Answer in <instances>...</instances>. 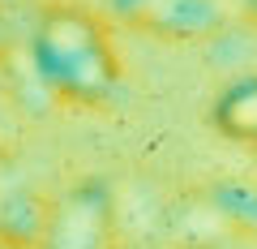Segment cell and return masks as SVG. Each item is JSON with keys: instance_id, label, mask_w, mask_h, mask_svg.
Returning <instances> with one entry per match:
<instances>
[{"instance_id": "3957f363", "label": "cell", "mask_w": 257, "mask_h": 249, "mask_svg": "<svg viewBox=\"0 0 257 249\" xmlns=\"http://www.w3.org/2000/svg\"><path fill=\"white\" fill-rule=\"evenodd\" d=\"M214 129L240 146H257V73H244L223 86L214 103Z\"/></svg>"}, {"instance_id": "7a4b0ae2", "label": "cell", "mask_w": 257, "mask_h": 249, "mask_svg": "<svg viewBox=\"0 0 257 249\" xmlns=\"http://www.w3.org/2000/svg\"><path fill=\"white\" fill-rule=\"evenodd\" d=\"M120 13L172 43H197L223 26L219 0H116Z\"/></svg>"}, {"instance_id": "6da1fadb", "label": "cell", "mask_w": 257, "mask_h": 249, "mask_svg": "<svg viewBox=\"0 0 257 249\" xmlns=\"http://www.w3.org/2000/svg\"><path fill=\"white\" fill-rule=\"evenodd\" d=\"M39 69L56 95L73 103H99L116 91L120 60L107 30L86 9H52L39 26Z\"/></svg>"}]
</instances>
